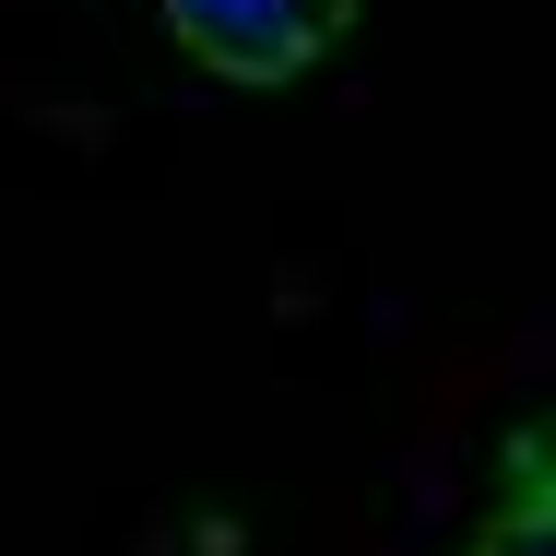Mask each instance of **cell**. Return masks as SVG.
Segmentation results:
<instances>
[{
  "label": "cell",
  "instance_id": "obj_2",
  "mask_svg": "<svg viewBox=\"0 0 556 556\" xmlns=\"http://www.w3.org/2000/svg\"><path fill=\"white\" fill-rule=\"evenodd\" d=\"M462 556H545V439L509 427V462H497V509Z\"/></svg>",
  "mask_w": 556,
  "mask_h": 556
},
{
  "label": "cell",
  "instance_id": "obj_1",
  "mask_svg": "<svg viewBox=\"0 0 556 556\" xmlns=\"http://www.w3.org/2000/svg\"><path fill=\"white\" fill-rule=\"evenodd\" d=\"M355 24V0H166V36L214 72V84H296L320 72Z\"/></svg>",
  "mask_w": 556,
  "mask_h": 556
}]
</instances>
